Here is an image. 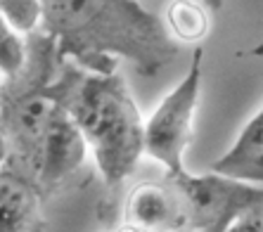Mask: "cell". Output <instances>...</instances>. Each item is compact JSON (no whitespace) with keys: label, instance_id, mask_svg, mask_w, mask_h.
Segmentation results:
<instances>
[{"label":"cell","instance_id":"6da1fadb","mask_svg":"<svg viewBox=\"0 0 263 232\" xmlns=\"http://www.w3.org/2000/svg\"><path fill=\"white\" fill-rule=\"evenodd\" d=\"M41 29L57 45L62 62L92 73H114L126 60L142 76H154L178 57L164 22L135 0H41Z\"/></svg>","mask_w":263,"mask_h":232},{"label":"cell","instance_id":"7a4b0ae2","mask_svg":"<svg viewBox=\"0 0 263 232\" xmlns=\"http://www.w3.org/2000/svg\"><path fill=\"white\" fill-rule=\"evenodd\" d=\"M57 88L62 107L86 135L107 189H117L145 149V121L126 81L117 71L92 73L64 62Z\"/></svg>","mask_w":263,"mask_h":232},{"label":"cell","instance_id":"3957f363","mask_svg":"<svg viewBox=\"0 0 263 232\" xmlns=\"http://www.w3.org/2000/svg\"><path fill=\"white\" fill-rule=\"evenodd\" d=\"M202 62L204 50L195 48L192 62L183 81L173 88L145 121V149L142 154L152 157L166 168V178H180L185 171V152L192 142V121L199 102L202 88Z\"/></svg>","mask_w":263,"mask_h":232},{"label":"cell","instance_id":"277c9868","mask_svg":"<svg viewBox=\"0 0 263 232\" xmlns=\"http://www.w3.org/2000/svg\"><path fill=\"white\" fill-rule=\"evenodd\" d=\"M171 183L183 195L187 208V230L228 227L239 214L263 208V185L226 178L214 171L204 176L183 173Z\"/></svg>","mask_w":263,"mask_h":232},{"label":"cell","instance_id":"5b68a950","mask_svg":"<svg viewBox=\"0 0 263 232\" xmlns=\"http://www.w3.org/2000/svg\"><path fill=\"white\" fill-rule=\"evenodd\" d=\"M88 157L86 135L81 133L76 121L71 119L62 102L52 111L48 128L41 145V164H38V189L41 195H52L69 178L83 168Z\"/></svg>","mask_w":263,"mask_h":232},{"label":"cell","instance_id":"8992f818","mask_svg":"<svg viewBox=\"0 0 263 232\" xmlns=\"http://www.w3.org/2000/svg\"><path fill=\"white\" fill-rule=\"evenodd\" d=\"M123 223L142 227L145 232L187 230V208L178 187L157 180H142L126 197Z\"/></svg>","mask_w":263,"mask_h":232},{"label":"cell","instance_id":"52a82bcc","mask_svg":"<svg viewBox=\"0 0 263 232\" xmlns=\"http://www.w3.org/2000/svg\"><path fill=\"white\" fill-rule=\"evenodd\" d=\"M43 195L33 180L3 168L0 171V232H41Z\"/></svg>","mask_w":263,"mask_h":232},{"label":"cell","instance_id":"ba28073f","mask_svg":"<svg viewBox=\"0 0 263 232\" xmlns=\"http://www.w3.org/2000/svg\"><path fill=\"white\" fill-rule=\"evenodd\" d=\"M211 171L235 180L263 185V107L249 119L235 145L218 161H214Z\"/></svg>","mask_w":263,"mask_h":232},{"label":"cell","instance_id":"9c48e42d","mask_svg":"<svg viewBox=\"0 0 263 232\" xmlns=\"http://www.w3.org/2000/svg\"><path fill=\"white\" fill-rule=\"evenodd\" d=\"M166 31L168 36L183 43H199L211 29L209 12L195 0H173L166 10Z\"/></svg>","mask_w":263,"mask_h":232},{"label":"cell","instance_id":"30bf717a","mask_svg":"<svg viewBox=\"0 0 263 232\" xmlns=\"http://www.w3.org/2000/svg\"><path fill=\"white\" fill-rule=\"evenodd\" d=\"M26 64V36L14 31L0 17V76L3 81H10L19 76V71Z\"/></svg>","mask_w":263,"mask_h":232},{"label":"cell","instance_id":"8fae6325","mask_svg":"<svg viewBox=\"0 0 263 232\" xmlns=\"http://www.w3.org/2000/svg\"><path fill=\"white\" fill-rule=\"evenodd\" d=\"M0 17L22 36H31L41 29L43 5L41 0H0Z\"/></svg>","mask_w":263,"mask_h":232},{"label":"cell","instance_id":"7c38bea8","mask_svg":"<svg viewBox=\"0 0 263 232\" xmlns=\"http://www.w3.org/2000/svg\"><path fill=\"white\" fill-rule=\"evenodd\" d=\"M226 232H263V208H251L239 214Z\"/></svg>","mask_w":263,"mask_h":232},{"label":"cell","instance_id":"4fadbf2b","mask_svg":"<svg viewBox=\"0 0 263 232\" xmlns=\"http://www.w3.org/2000/svg\"><path fill=\"white\" fill-rule=\"evenodd\" d=\"M7 159H10V147H7L5 130H3V126H0V171L7 166Z\"/></svg>","mask_w":263,"mask_h":232},{"label":"cell","instance_id":"5bb4252c","mask_svg":"<svg viewBox=\"0 0 263 232\" xmlns=\"http://www.w3.org/2000/svg\"><path fill=\"white\" fill-rule=\"evenodd\" d=\"M117 232H145V230H142V227H138V225H130V223H123Z\"/></svg>","mask_w":263,"mask_h":232},{"label":"cell","instance_id":"9a60e30c","mask_svg":"<svg viewBox=\"0 0 263 232\" xmlns=\"http://www.w3.org/2000/svg\"><path fill=\"white\" fill-rule=\"evenodd\" d=\"M228 227H204V230H190V232H226Z\"/></svg>","mask_w":263,"mask_h":232},{"label":"cell","instance_id":"2e32d148","mask_svg":"<svg viewBox=\"0 0 263 232\" xmlns=\"http://www.w3.org/2000/svg\"><path fill=\"white\" fill-rule=\"evenodd\" d=\"M206 3H209L211 7H214V10H218V7L223 5V0H206Z\"/></svg>","mask_w":263,"mask_h":232},{"label":"cell","instance_id":"e0dca14e","mask_svg":"<svg viewBox=\"0 0 263 232\" xmlns=\"http://www.w3.org/2000/svg\"><path fill=\"white\" fill-rule=\"evenodd\" d=\"M261 50H263V45H261V48H258V50H256V52H261Z\"/></svg>","mask_w":263,"mask_h":232},{"label":"cell","instance_id":"ac0fdd59","mask_svg":"<svg viewBox=\"0 0 263 232\" xmlns=\"http://www.w3.org/2000/svg\"><path fill=\"white\" fill-rule=\"evenodd\" d=\"M0 86H3V83H0Z\"/></svg>","mask_w":263,"mask_h":232}]
</instances>
